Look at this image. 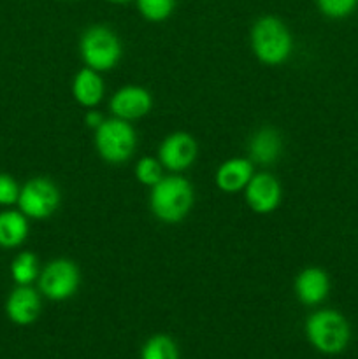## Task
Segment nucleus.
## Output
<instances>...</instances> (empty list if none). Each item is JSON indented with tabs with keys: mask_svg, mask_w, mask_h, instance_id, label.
I'll use <instances>...</instances> for the list:
<instances>
[{
	"mask_svg": "<svg viewBox=\"0 0 358 359\" xmlns=\"http://www.w3.org/2000/svg\"><path fill=\"white\" fill-rule=\"evenodd\" d=\"M193 188L188 179L168 175L151 188L150 207L157 219L165 224L181 223L193 207Z\"/></svg>",
	"mask_w": 358,
	"mask_h": 359,
	"instance_id": "1",
	"label": "nucleus"
},
{
	"mask_svg": "<svg viewBox=\"0 0 358 359\" xmlns=\"http://www.w3.org/2000/svg\"><path fill=\"white\" fill-rule=\"evenodd\" d=\"M251 49L263 65H283L291 55L293 39L279 18L262 16L251 28Z\"/></svg>",
	"mask_w": 358,
	"mask_h": 359,
	"instance_id": "2",
	"label": "nucleus"
},
{
	"mask_svg": "<svg viewBox=\"0 0 358 359\" xmlns=\"http://www.w3.org/2000/svg\"><path fill=\"white\" fill-rule=\"evenodd\" d=\"M305 337L318 353L340 354L351 340V328L347 319L332 309H321L311 314L305 321Z\"/></svg>",
	"mask_w": 358,
	"mask_h": 359,
	"instance_id": "3",
	"label": "nucleus"
},
{
	"mask_svg": "<svg viewBox=\"0 0 358 359\" xmlns=\"http://www.w3.org/2000/svg\"><path fill=\"white\" fill-rule=\"evenodd\" d=\"M95 147L104 161L119 165L133 156L137 147V133L132 123L125 119H105L95 130Z\"/></svg>",
	"mask_w": 358,
	"mask_h": 359,
	"instance_id": "4",
	"label": "nucleus"
},
{
	"mask_svg": "<svg viewBox=\"0 0 358 359\" xmlns=\"http://www.w3.org/2000/svg\"><path fill=\"white\" fill-rule=\"evenodd\" d=\"M79 51L86 67L97 72L114 69L123 56L119 37L111 28L102 25H95L84 32L79 42Z\"/></svg>",
	"mask_w": 358,
	"mask_h": 359,
	"instance_id": "5",
	"label": "nucleus"
},
{
	"mask_svg": "<svg viewBox=\"0 0 358 359\" xmlns=\"http://www.w3.org/2000/svg\"><path fill=\"white\" fill-rule=\"evenodd\" d=\"M79 283V269L72 259L67 258L53 259L39 273V291L53 302L69 300L76 294Z\"/></svg>",
	"mask_w": 358,
	"mask_h": 359,
	"instance_id": "6",
	"label": "nucleus"
},
{
	"mask_svg": "<svg viewBox=\"0 0 358 359\" xmlns=\"http://www.w3.org/2000/svg\"><path fill=\"white\" fill-rule=\"evenodd\" d=\"M60 189L51 179L34 177L25 182L18 207L28 219H48L60 207Z\"/></svg>",
	"mask_w": 358,
	"mask_h": 359,
	"instance_id": "7",
	"label": "nucleus"
},
{
	"mask_svg": "<svg viewBox=\"0 0 358 359\" xmlns=\"http://www.w3.org/2000/svg\"><path fill=\"white\" fill-rule=\"evenodd\" d=\"M199 154L197 140L186 132H174L165 137L158 147V160L171 172H183L192 167Z\"/></svg>",
	"mask_w": 358,
	"mask_h": 359,
	"instance_id": "8",
	"label": "nucleus"
},
{
	"mask_svg": "<svg viewBox=\"0 0 358 359\" xmlns=\"http://www.w3.org/2000/svg\"><path fill=\"white\" fill-rule=\"evenodd\" d=\"M281 195H283V189H281L279 181L269 172L255 174L244 188L246 203L256 214L274 212L279 207Z\"/></svg>",
	"mask_w": 358,
	"mask_h": 359,
	"instance_id": "9",
	"label": "nucleus"
},
{
	"mask_svg": "<svg viewBox=\"0 0 358 359\" xmlns=\"http://www.w3.org/2000/svg\"><path fill=\"white\" fill-rule=\"evenodd\" d=\"M109 107H111L114 118L125 119V121H135V119L150 114V111L153 109V97H151L146 88L133 86L132 84V86L119 88L112 95Z\"/></svg>",
	"mask_w": 358,
	"mask_h": 359,
	"instance_id": "10",
	"label": "nucleus"
},
{
	"mask_svg": "<svg viewBox=\"0 0 358 359\" xmlns=\"http://www.w3.org/2000/svg\"><path fill=\"white\" fill-rule=\"evenodd\" d=\"M41 309V294L30 286H18L11 291L6 302L7 318L18 326H28L37 321Z\"/></svg>",
	"mask_w": 358,
	"mask_h": 359,
	"instance_id": "11",
	"label": "nucleus"
},
{
	"mask_svg": "<svg viewBox=\"0 0 358 359\" xmlns=\"http://www.w3.org/2000/svg\"><path fill=\"white\" fill-rule=\"evenodd\" d=\"M330 293V277L319 266H307L295 279V294L307 307L323 304Z\"/></svg>",
	"mask_w": 358,
	"mask_h": 359,
	"instance_id": "12",
	"label": "nucleus"
},
{
	"mask_svg": "<svg viewBox=\"0 0 358 359\" xmlns=\"http://www.w3.org/2000/svg\"><path fill=\"white\" fill-rule=\"evenodd\" d=\"M253 175H255V170L249 158H230L218 167L214 182L220 191L232 195V193L244 191Z\"/></svg>",
	"mask_w": 358,
	"mask_h": 359,
	"instance_id": "13",
	"label": "nucleus"
},
{
	"mask_svg": "<svg viewBox=\"0 0 358 359\" xmlns=\"http://www.w3.org/2000/svg\"><path fill=\"white\" fill-rule=\"evenodd\" d=\"M249 160L258 165H272L283 153V139L279 132L263 126L249 140Z\"/></svg>",
	"mask_w": 358,
	"mask_h": 359,
	"instance_id": "14",
	"label": "nucleus"
},
{
	"mask_svg": "<svg viewBox=\"0 0 358 359\" xmlns=\"http://www.w3.org/2000/svg\"><path fill=\"white\" fill-rule=\"evenodd\" d=\"M72 95L79 105L86 109H93L100 104L104 98V81L100 72L84 67L74 76L72 81Z\"/></svg>",
	"mask_w": 358,
	"mask_h": 359,
	"instance_id": "15",
	"label": "nucleus"
},
{
	"mask_svg": "<svg viewBox=\"0 0 358 359\" xmlns=\"http://www.w3.org/2000/svg\"><path fill=\"white\" fill-rule=\"evenodd\" d=\"M28 237V217L21 210L0 212V248H20Z\"/></svg>",
	"mask_w": 358,
	"mask_h": 359,
	"instance_id": "16",
	"label": "nucleus"
},
{
	"mask_svg": "<svg viewBox=\"0 0 358 359\" xmlns=\"http://www.w3.org/2000/svg\"><path fill=\"white\" fill-rule=\"evenodd\" d=\"M39 259L34 252L23 251L11 263V277L18 286H30L35 279H39Z\"/></svg>",
	"mask_w": 358,
	"mask_h": 359,
	"instance_id": "17",
	"label": "nucleus"
},
{
	"mask_svg": "<svg viewBox=\"0 0 358 359\" xmlns=\"http://www.w3.org/2000/svg\"><path fill=\"white\" fill-rule=\"evenodd\" d=\"M140 359H179V349L168 335H153L140 351Z\"/></svg>",
	"mask_w": 358,
	"mask_h": 359,
	"instance_id": "18",
	"label": "nucleus"
},
{
	"mask_svg": "<svg viewBox=\"0 0 358 359\" xmlns=\"http://www.w3.org/2000/svg\"><path fill=\"white\" fill-rule=\"evenodd\" d=\"M135 2L139 13L153 23L167 20L175 7V0H135Z\"/></svg>",
	"mask_w": 358,
	"mask_h": 359,
	"instance_id": "19",
	"label": "nucleus"
},
{
	"mask_svg": "<svg viewBox=\"0 0 358 359\" xmlns=\"http://www.w3.org/2000/svg\"><path fill=\"white\" fill-rule=\"evenodd\" d=\"M135 177L140 184L153 188L164 179V165L157 158H140L135 165Z\"/></svg>",
	"mask_w": 358,
	"mask_h": 359,
	"instance_id": "20",
	"label": "nucleus"
},
{
	"mask_svg": "<svg viewBox=\"0 0 358 359\" xmlns=\"http://www.w3.org/2000/svg\"><path fill=\"white\" fill-rule=\"evenodd\" d=\"M321 14L332 20L347 18L358 6V0H316Z\"/></svg>",
	"mask_w": 358,
	"mask_h": 359,
	"instance_id": "21",
	"label": "nucleus"
},
{
	"mask_svg": "<svg viewBox=\"0 0 358 359\" xmlns=\"http://www.w3.org/2000/svg\"><path fill=\"white\" fill-rule=\"evenodd\" d=\"M21 188L9 174H0V205L18 203Z\"/></svg>",
	"mask_w": 358,
	"mask_h": 359,
	"instance_id": "22",
	"label": "nucleus"
},
{
	"mask_svg": "<svg viewBox=\"0 0 358 359\" xmlns=\"http://www.w3.org/2000/svg\"><path fill=\"white\" fill-rule=\"evenodd\" d=\"M104 121H105L104 116H102L98 111H95V109H90V111L86 112V116H84V123H86L88 128L91 130H97Z\"/></svg>",
	"mask_w": 358,
	"mask_h": 359,
	"instance_id": "23",
	"label": "nucleus"
},
{
	"mask_svg": "<svg viewBox=\"0 0 358 359\" xmlns=\"http://www.w3.org/2000/svg\"><path fill=\"white\" fill-rule=\"evenodd\" d=\"M107 2L116 4V6H121V4H128V2H132V0H107Z\"/></svg>",
	"mask_w": 358,
	"mask_h": 359,
	"instance_id": "24",
	"label": "nucleus"
}]
</instances>
